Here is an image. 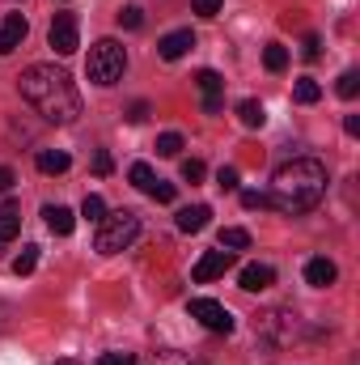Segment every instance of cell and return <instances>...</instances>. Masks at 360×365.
<instances>
[{
  "label": "cell",
  "instance_id": "6da1fadb",
  "mask_svg": "<svg viewBox=\"0 0 360 365\" xmlns=\"http://www.w3.org/2000/svg\"><path fill=\"white\" fill-rule=\"evenodd\" d=\"M21 98L47 123H77V115H81V93L73 86V77L55 64H30L21 73Z\"/></svg>",
  "mask_w": 360,
  "mask_h": 365
},
{
  "label": "cell",
  "instance_id": "7a4b0ae2",
  "mask_svg": "<svg viewBox=\"0 0 360 365\" xmlns=\"http://www.w3.org/2000/svg\"><path fill=\"white\" fill-rule=\"evenodd\" d=\"M322 195H327V166L318 158H292L275 170L268 200L284 217H301V212L318 208Z\"/></svg>",
  "mask_w": 360,
  "mask_h": 365
},
{
  "label": "cell",
  "instance_id": "3957f363",
  "mask_svg": "<svg viewBox=\"0 0 360 365\" xmlns=\"http://www.w3.org/2000/svg\"><path fill=\"white\" fill-rule=\"evenodd\" d=\"M136 238H140V217H136L132 208H119V212H106V217L97 221L93 251H97V255H119V251H127Z\"/></svg>",
  "mask_w": 360,
  "mask_h": 365
},
{
  "label": "cell",
  "instance_id": "277c9868",
  "mask_svg": "<svg viewBox=\"0 0 360 365\" xmlns=\"http://www.w3.org/2000/svg\"><path fill=\"white\" fill-rule=\"evenodd\" d=\"M85 73H90L93 86H115V81H123V73H127V51H123V43H119V38H97L90 47Z\"/></svg>",
  "mask_w": 360,
  "mask_h": 365
},
{
  "label": "cell",
  "instance_id": "5b68a950",
  "mask_svg": "<svg viewBox=\"0 0 360 365\" xmlns=\"http://www.w3.org/2000/svg\"><path fill=\"white\" fill-rule=\"evenodd\" d=\"M186 310H191V319H199V323H203L208 331H216V336H229V331H233V314H229L216 297H191Z\"/></svg>",
  "mask_w": 360,
  "mask_h": 365
},
{
  "label": "cell",
  "instance_id": "8992f818",
  "mask_svg": "<svg viewBox=\"0 0 360 365\" xmlns=\"http://www.w3.org/2000/svg\"><path fill=\"white\" fill-rule=\"evenodd\" d=\"M47 43H51L55 56H73V51L81 47L77 17H73V13H55V21H51V30H47Z\"/></svg>",
  "mask_w": 360,
  "mask_h": 365
},
{
  "label": "cell",
  "instance_id": "52a82bcc",
  "mask_svg": "<svg viewBox=\"0 0 360 365\" xmlns=\"http://www.w3.org/2000/svg\"><path fill=\"white\" fill-rule=\"evenodd\" d=\"M292 327H297V319H292L288 310H268V314L259 319V336H263L268 344H288V340H292Z\"/></svg>",
  "mask_w": 360,
  "mask_h": 365
},
{
  "label": "cell",
  "instance_id": "ba28073f",
  "mask_svg": "<svg viewBox=\"0 0 360 365\" xmlns=\"http://www.w3.org/2000/svg\"><path fill=\"white\" fill-rule=\"evenodd\" d=\"M229 268H233V251H203V259L191 268V280L195 284H208V280L225 276Z\"/></svg>",
  "mask_w": 360,
  "mask_h": 365
},
{
  "label": "cell",
  "instance_id": "9c48e42d",
  "mask_svg": "<svg viewBox=\"0 0 360 365\" xmlns=\"http://www.w3.org/2000/svg\"><path fill=\"white\" fill-rule=\"evenodd\" d=\"M26 34H30V21H26L21 13H9V17L0 21V56H13V51L26 43Z\"/></svg>",
  "mask_w": 360,
  "mask_h": 365
},
{
  "label": "cell",
  "instance_id": "30bf717a",
  "mask_svg": "<svg viewBox=\"0 0 360 365\" xmlns=\"http://www.w3.org/2000/svg\"><path fill=\"white\" fill-rule=\"evenodd\" d=\"M238 284L246 289V293H263L275 284V268L271 264H246L242 272H238Z\"/></svg>",
  "mask_w": 360,
  "mask_h": 365
},
{
  "label": "cell",
  "instance_id": "8fae6325",
  "mask_svg": "<svg viewBox=\"0 0 360 365\" xmlns=\"http://www.w3.org/2000/svg\"><path fill=\"white\" fill-rule=\"evenodd\" d=\"M191 47H195V34H191V30H170V34H166V38L157 43V56L174 64V60H182V56H186Z\"/></svg>",
  "mask_w": 360,
  "mask_h": 365
},
{
  "label": "cell",
  "instance_id": "7c38bea8",
  "mask_svg": "<svg viewBox=\"0 0 360 365\" xmlns=\"http://www.w3.org/2000/svg\"><path fill=\"white\" fill-rule=\"evenodd\" d=\"M339 280V268L327 259V255H314L309 264H305V284H314V289H331Z\"/></svg>",
  "mask_w": 360,
  "mask_h": 365
},
{
  "label": "cell",
  "instance_id": "4fadbf2b",
  "mask_svg": "<svg viewBox=\"0 0 360 365\" xmlns=\"http://www.w3.org/2000/svg\"><path fill=\"white\" fill-rule=\"evenodd\" d=\"M43 217H47V230H51V234H60V238H68V234L77 230V212H73V208H64V204H47V208H43Z\"/></svg>",
  "mask_w": 360,
  "mask_h": 365
},
{
  "label": "cell",
  "instance_id": "5bb4252c",
  "mask_svg": "<svg viewBox=\"0 0 360 365\" xmlns=\"http://www.w3.org/2000/svg\"><path fill=\"white\" fill-rule=\"evenodd\" d=\"M34 166H38L43 175H64V170L73 166V158H68L64 149H38V158H34Z\"/></svg>",
  "mask_w": 360,
  "mask_h": 365
},
{
  "label": "cell",
  "instance_id": "9a60e30c",
  "mask_svg": "<svg viewBox=\"0 0 360 365\" xmlns=\"http://www.w3.org/2000/svg\"><path fill=\"white\" fill-rule=\"evenodd\" d=\"M208 217H212V208H208V204H191V208H182V212H179V230H182V234H199V230L208 225Z\"/></svg>",
  "mask_w": 360,
  "mask_h": 365
},
{
  "label": "cell",
  "instance_id": "2e32d148",
  "mask_svg": "<svg viewBox=\"0 0 360 365\" xmlns=\"http://www.w3.org/2000/svg\"><path fill=\"white\" fill-rule=\"evenodd\" d=\"M238 119H242V128H250V132H255V128H263V123H268V110H263V102H259V98H242V102H238Z\"/></svg>",
  "mask_w": 360,
  "mask_h": 365
},
{
  "label": "cell",
  "instance_id": "e0dca14e",
  "mask_svg": "<svg viewBox=\"0 0 360 365\" xmlns=\"http://www.w3.org/2000/svg\"><path fill=\"white\" fill-rule=\"evenodd\" d=\"M246 247H250V234H246L242 225H225V230H221V251H233V255H238V251H246Z\"/></svg>",
  "mask_w": 360,
  "mask_h": 365
},
{
  "label": "cell",
  "instance_id": "ac0fdd59",
  "mask_svg": "<svg viewBox=\"0 0 360 365\" xmlns=\"http://www.w3.org/2000/svg\"><path fill=\"white\" fill-rule=\"evenodd\" d=\"M195 86L203 98H225V81H221V73H212V68H199L195 73Z\"/></svg>",
  "mask_w": 360,
  "mask_h": 365
},
{
  "label": "cell",
  "instance_id": "d6986e66",
  "mask_svg": "<svg viewBox=\"0 0 360 365\" xmlns=\"http://www.w3.org/2000/svg\"><path fill=\"white\" fill-rule=\"evenodd\" d=\"M21 234V217H17V204H4L0 208V242H13Z\"/></svg>",
  "mask_w": 360,
  "mask_h": 365
},
{
  "label": "cell",
  "instance_id": "ffe728a7",
  "mask_svg": "<svg viewBox=\"0 0 360 365\" xmlns=\"http://www.w3.org/2000/svg\"><path fill=\"white\" fill-rule=\"evenodd\" d=\"M322 98V86L314 81V77H301L297 86H292V102H301V106H314Z\"/></svg>",
  "mask_w": 360,
  "mask_h": 365
},
{
  "label": "cell",
  "instance_id": "44dd1931",
  "mask_svg": "<svg viewBox=\"0 0 360 365\" xmlns=\"http://www.w3.org/2000/svg\"><path fill=\"white\" fill-rule=\"evenodd\" d=\"M127 179L136 182V187H140L144 195H149V191L157 187V175H153V166H149V162H132V170H127Z\"/></svg>",
  "mask_w": 360,
  "mask_h": 365
},
{
  "label": "cell",
  "instance_id": "7402d4cb",
  "mask_svg": "<svg viewBox=\"0 0 360 365\" xmlns=\"http://www.w3.org/2000/svg\"><path fill=\"white\" fill-rule=\"evenodd\" d=\"M335 93H339V98H348V102L356 98V93H360V73H356V68H344V73H339V81H335Z\"/></svg>",
  "mask_w": 360,
  "mask_h": 365
},
{
  "label": "cell",
  "instance_id": "603a6c76",
  "mask_svg": "<svg viewBox=\"0 0 360 365\" xmlns=\"http://www.w3.org/2000/svg\"><path fill=\"white\" fill-rule=\"evenodd\" d=\"M263 64H268V73H284V68H288V47L268 43V51H263Z\"/></svg>",
  "mask_w": 360,
  "mask_h": 365
},
{
  "label": "cell",
  "instance_id": "cb8c5ba5",
  "mask_svg": "<svg viewBox=\"0 0 360 365\" xmlns=\"http://www.w3.org/2000/svg\"><path fill=\"white\" fill-rule=\"evenodd\" d=\"M34 264H38V247H21V255L13 259V272L30 276V272H34Z\"/></svg>",
  "mask_w": 360,
  "mask_h": 365
},
{
  "label": "cell",
  "instance_id": "d4e9b609",
  "mask_svg": "<svg viewBox=\"0 0 360 365\" xmlns=\"http://www.w3.org/2000/svg\"><path fill=\"white\" fill-rule=\"evenodd\" d=\"M157 153H162V158H179L182 153V136L179 132H162V136H157Z\"/></svg>",
  "mask_w": 360,
  "mask_h": 365
},
{
  "label": "cell",
  "instance_id": "484cf974",
  "mask_svg": "<svg viewBox=\"0 0 360 365\" xmlns=\"http://www.w3.org/2000/svg\"><path fill=\"white\" fill-rule=\"evenodd\" d=\"M81 217H85V221H102V217H106V200H102V195H85Z\"/></svg>",
  "mask_w": 360,
  "mask_h": 365
},
{
  "label": "cell",
  "instance_id": "4316f807",
  "mask_svg": "<svg viewBox=\"0 0 360 365\" xmlns=\"http://www.w3.org/2000/svg\"><path fill=\"white\" fill-rule=\"evenodd\" d=\"M119 26H127V30H140V26H144V9H140V4H127V9L119 13Z\"/></svg>",
  "mask_w": 360,
  "mask_h": 365
},
{
  "label": "cell",
  "instance_id": "83f0119b",
  "mask_svg": "<svg viewBox=\"0 0 360 365\" xmlns=\"http://www.w3.org/2000/svg\"><path fill=\"white\" fill-rule=\"evenodd\" d=\"M149 195H153L157 204H174V195H179V187H174V182H166V179H157V187H153Z\"/></svg>",
  "mask_w": 360,
  "mask_h": 365
},
{
  "label": "cell",
  "instance_id": "f1b7e54d",
  "mask_svg": "<svg viewBox=\"0 0 360 365\" xmlns=\"http://www.w3.org/2000/svg\"><path fill=\"white\" fill-rule=\"evenodd\" d=\"M216 187L221 191H238V166H221L216 170Z\"/></svg>",
  "mask_w": 360,
  "mask_h": 365
},
{
  "label": "cell",
  "instance_id": "f546056e",
  "mask_svg": "<svg viewBox=\"0 0 360 365\" xmlns=\"http://www.w3.org/2000/svg\"><path fill=\"white\" fill-rule=\"evenodd\" d=\"M203 175H208V170H203V162H199V158H186V162H182V179H186V182H199Z\"/></svg>",
  "mask_w": 360,
  "mask_h": 365
},
{
  "label": "cell",
  "instance_id": "4dcf8cb0",
  "mask_svg": "<svg viewBox=\"0 0 360 365\" xmlns=\"http://www.w3.org/2000/svg\"><path fill=\"white\" fill-rule=\"evenodd\" d=\"M110 170H115V158H110L106 149H97V153H93V175H102V179H106Z\"/></svg>",
  "mask_w": 360,
  "mask_h": 365
},
{
  "label": "cell",
  "instance_id": "1f68e13d",
  "mask_svg": "<svg viewBox=\"0 0 360 365\" xmlns=\"http://www.w3.org/2000/svg\"><path fill=\"white\" fill-rule=\"evenodd\" d=\"M97 365H140V361H136L132 353H102V357H97Z\"/></svg>",
  "mask_w": 360,
  "mask_h": 365
},
{
  "label": "cell",
  "instance_id": "d6a6232c",
  "mask_svg": "<svg viewBox=\"0 0 360 365\" xmlns=\"http://www.w3.org/2000/svg\"><path fill=\"white\" fill-rule=\"evenodd\" d=\"M301 56H305V60H318V56H322V43H318V34H309V38L301 43Z\"/></svg>",
  "mask_w": 360,
  "mask_h": 365
},
{
  "label": "cell",
  "instance_id": "836d02e7",
  "mask_svg": "<svg viewBox=\"0 0 360 365\" xmlns=\"http://www.w3.org/2000/svg\"><path fill=\"white\" fill-rule=\"evenodd\" d=\"M191 4H195L199 17H216V13H221V0H191Z\"/></svg>",
  "mask_w": 360,
  "mask_h": 365
},
{
  "label": "cell",
  "instance_id": "e575fe53",
  "mask_svg": "<svg viewBox=\"0 0 360 365\" xmlns=\"http://www.w3.org/2000/svg\"><path fill=\"white\" fill-rule=\"evenodd\" d=\"M242 204H246V208H268L271 200L263 195V191H242Z\"/></svg>",
  "mask_w": 360,
  "mask_h": 365
},
{
  "label": "cell",
  "instance_id": "d590c367",
  "mask_svg": "<svg viewBox=\"0 0 360 365\" xmlns=\"http://www.w3.org/2000/svg\"><path fill=\"white\" fill-rule=\"evenodd\" d=\"M127 119H132V123H144V119H149V102H132Z\"/></svg>",
  "mask_w": 360,
  "mask_h": 365
},
{
  "label": "cell",
  "instance_id": "8d00e7d4",
  "mask_svg": "<svg viewBox=\"0 0 360 365\" xmlns=\"http://www.w3.org/2000/svg\"><path fill=\"white\" fill-rule=\"evenodd\" d=\"M225 106V98H203V115H216Z\"/></svg>",
  "mask_w": 360,
  "mask_h": 365
},
{
  "label": "cell",
  "instance_id": "74e56055",
  "mask_svg": "<svg viewBox=\"0 0 360 365\" xmlns=\"http://www.w3.org/2000/svg\"><path fill=\"white\" fill-rule=\"evenodd\" d=\"M344 132H348V136H360V119H356V115H348V119H344Z\"/></svg>",
  "mask_w": 360,
  "mask_h": 365
},
{
  "label": "cell",
  "instance_id": "f35d334b",
  "mask_svg": "<svg viewBox=\"0 0 360 365\" xmlns=\"http://www.w3.org/2000/svg\"><path fill=\"white\" fill-rule=\"evenodd\" d=\"M13 182H17V179H13V170H9V166H0V191H9Z\"/></svg>",
  "mask_w": 360,
  "mask_h": 365
},
{
  "label": "cell",
  "instance_id": "ab89813d",
  "mask_svg": "<svg viewBox=\"0 0 360 365\" xmlns=\"http://www.w3.org/2000/svg\"><path fill=\"white\" fill-rule=\"evenodd\" d=\"M55 365H81V361H55Z\"/></svg>",
  "mask_w": 360,
  "mask_h": 365
}]
</instances>
